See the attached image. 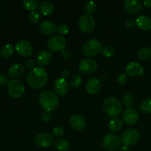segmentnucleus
Wrapping results in <instances>:
<instances>
[{"label":"nucleus","instance_id":"c756f323","mask_svg":"<svg viewBox=\"0 0 151 151\" xmlns=\"http://www.w3.org/2000/svg\"><path fill=\"white\" fill-rule=\"evenodd\" d=\"M122 102L125 107L130 108L134 103V96L131 93H125L122 96Z\"/></svg>","mask_w":151,"mask_h":151},{"label":"nucleus","instance_id":"7ed1b4c3","mask_svg":"<svg viewBox=\"0 0 151 151\" xmlns=\"http://www.w3.org/2000/svg\"><path fill=\"white\" fill-rule=\"evenodd\" d=\"M102 106L104 111L112 117H116L122 111V103L115 97H107L104 100Z\"/></svg>","mask_w":151,"mask_h":151},{"label":"nucleus","instance_id":"5701e85b","mask_svg":"<svg viewBox=\"0 0 151 151\" xmlns=\"http://www.w3.org/2000/svg\"><path fill=\"white\" fill-rule=\"evenodd\" d=\"M38 10L44 16H48L54 11V5L50 1H43L38 6Z\"/></svg>","mask_w":151,"mask_h":151},{"label":"nucleus","instance_id":"0eeeda50","mask_svg":"<svg viewBox=\"0 0 151 151\" xmlns=\"http://www.w3.org/2000/svg\"><path fill=\"white\" fill-rule=\"evenodd\" d=\"M78 27L84 33H90L95 27V21L91 15H82L78 20Z\"/></svg>","mask_w":151,"mask_h":151},{"label":"nucleus","instance_id":"aec40b11","mask_svg":"<svg viewBox=\"0 0 151 151\" xmlns=\"http://www.w3.org/2000/svg\"><path fill=\"white\" fill-rule=\"evenodd\" d=\"M135 25L142 30H150L151 29V18L147 15H140L136 19Z\"/></svg>","mask_w":151,"mask_h":151},{"label":"nucleus","instance_id":"ddd939ff","mask_svg":"<svg viewBox=\"0 0 151 151\" xmlns=\"http://www.w3.org/2000/svg\"><path fill=\"white\" fill-rule=\"evenodd\" d=\"M69 124L71 127L76 131H82L86 128L87 122L83 116L76 114L70 117Z\"/></svg>","mask_w":151,"mask_h":151},{"label":"nucleus","instance_id":"4468645a","mask_svg":"<svg viewBox=\"0 0 151 151\" xmlns=\"http://www.w3.org/2000/svg\"><path fill=\"white\" fill-rule=\"evenodd\" d=\"M143 4L139 0H126L124 2V9L128 13L135 15L141 12Z\"/></svg>","mask_w":151,"mask_h":151},{"label":"nucleus","instance_id":"4c0bfd02","mask_svg":"<svg viewBox=\"0 0 151 151\" xmlns=\"http://www.w3.org/2000/svg\"><path fill=\"white\" fill-rule=\"evenodd\" d=\"M35 62L33 59H27L25 60L24 66L26 69H29V70H32L35 68Z\"/></svg>","mask_w":151,"mask_h":151},{"label":"nucleus","instance_id":"cd10ccee","mask_svg":"<svg viewBox=\"0 0 151 151\" xmlns=\"http://www.w3.org/2000/svg\"><path fill=\"white\" fill-rule=\"evenodd\" d=\"M55 147L58 151H68L70 149V145L66 139H58L55 142Z\"/></svg>","mask_w":151,"mask_h":151},{"label":"nucleus","instance_id":"c9c22d12","mask_svg":"<svg viewBox=\"0 0 151 151\" xmlns=\"http://www.w3.org/2000/svg\"><path fill=\"white\" fill-rule=\"evenodd\" d=\"M64 128L60 126H57L53 128L52 130V137H61L64 135Z\"/></svg>","mask_w":151,"mask_h":151},{"label":"nucleus","instance_id":"9b49d317","mask_svg":"<svg viewBox=\"0 0 151 151\" xmlns=\"http://www.w3.org/2000/svg\"><path fill=\"white\" fill-rule=\"evenodd\" d=\"M16 50L18 54L23 58H27L32 54L33 47L27 40H21L16 44Z\"/></svg>","mask_w":151,"mask_h":151},{"label":"nucleus","instance_id":"f257e3e1","mask_svg":"<svg viewBox=\"0 0 151 151\" xmlns=\"http://www.w3.org/2000/svg\"><path fill=\"white\" fill-rule=\"evenodd\" d=\"M48 78L49 74L45 69L42 67H35L28 73L27 82L32 88L39 89L46 85Z\"/></svg>","mask_w":151,"mask_h":151},{"label":"nucleus","instance_id":"e433bc0d","mask_svg":"<svg viewBox=\"0 0 151 151\" xmlns=\"http://www.w3.org/2000/svg\"><path fill=\"white\" fill-rule=\"evenodd\" d=\"M52 118V114L50 111H44V112L41 113V120L44 121V122H49V121L51 120Z\"/></svg>","mask_w":151,"mask_h":151},{"label":"nucleus","instance_id":"37998d69","mask_svg":"<svg viewBox=\"0 0 151 151\" xmlns=\"http://www.w3.org/2000/svg\"><path fill=\"white\" fill-rule=\"evenodd\" d=\"M69 75H70V72L68 69H64L63 70V72H61V76L62 78H64V79L66 80V78H68L69 77Z\"/></svg>","mask_w":151,"mask_h":151},{"label":"nucleus","instance_id":"423d86ee","mask_svg":"<svg viewBox=\"0 0 151 151\" xmlns=\"http://www.w3.org/2000/svg\"><path fill=\"white\" fill-rule=\"evenodd\" d=\"M103 144L105 148L108 150L115 151L119 150L121 147L122 140L117 135L114 134H107L103 137Z\"/></svg>","mask_w":151,"mask_h":151},{"label":"nucleus","instance_id":"a18cd8bd","mask_svg":"<svg viewBox=\"0 0 151 151\" xmlns=\"http://www.w3.org/2000/svg\"><path fill=\"white\" fill-rule=\"evenodd\" d=\"M118 151H130V150L129 148H128V147L124 145V146H121V147H119V150H118Z\"/></svg>","mask_w":151,"mask_h":151},{"label":"nucleus","instance_id":"dca6fc26","mask_svg":"<svg viewBox=\"0 0 151 151\" xmlns=\"http://www.w3.org/2000/svg\"><path fill=\"white\" fill-rule=\"evenodd\" d=\"M54 89L56 94L60 96H64L69 92V84L66 79L63 78H58L54 83Z\"/></svg>","mask_w":151,"mask_h":151},{"label":"nucleus","instance_id":"a19ab883","mask_svg":"<svg viewBox=\"0 0 151 151\" xmlns=\"http://www.w3.org/2000/svg\"><path fill=\"white\" fill-rule=\"evenodd\" d=\"M8 79L5 75L0 74V86H5L8 84Z\"/></svg>","mask_w":151,"mask_h":151},{"label":"nucleus","instance_id":"a211bd4d","mask_svg":"<svg viewBox=\"0 0 151 151\" xmlns=\"http://www.w3.org/2000/svg\"><path fill=\"white\" fill-rule=\"evenodd\" d=\"M52 60V54L49 50H43L38 53L36 56V63L40 67L50 64Z\"/></svg>","mask_w":151,"mask_h":151},{"label":"nucleus","instance_id":"2f4dec72","mask_svg":"<svg viewBox=\"0 0 151 151\" xmlns=\"http://www.w3.org/2000/svg\"><path fill=\"white\" fill-rule=\"evenodd\" d=\"M97 6L94 1H86L84 4V11L87 13L88 15H91L95 12Z\"/></svg>","mask_w":151,"mask_h":151},{"label":"nucleus","instance_id":"6ab92c4d","mask_svg":"<svg viewBox=\"0 0 151 151\" xmlns=\"http://www.w3.org/2000/svg\"><path fill=\"white\" fill-rule=\"evenodd\" d=\"M101 89V82L97 78H91L86 82V90L89 94H96Z\"/></svg>","mask_w":151,"mask_h":151},{"label":"nucleus","instance_id":"4be33fe9","mask_svg":"<svg viewBox=\"0 0 151 151\" xmlns=\"http://www.w3.org/2000/svg\"><path fill=\"white\" fill-rule=\"evenodd\" d=\"M24 72V66L20 63H15L10 66L8 69V74L11 78H20Z\"/></svg>","mask_w":151,"mask_h":151},{"label":"nucleus","instance_id":"1a4fd4ad","mask_svg":"<svg viewBox=\"0 0 151 151\" xmlns=\"http://www.w3.org/2000/svg\"><path fill=\"white\" fill-rule=\"evenodd\" d=\"M66 41L65 38L61 35H53L49 38L47 41V47L53 52H58L65 49Z\"/></svg>","mask_w":151,"mask_h":151},{"label":"nucleus","instance_id":"c85d7f7f","mask_svg":"<svg viewBox=\"0 0 151 151\" xmlns=\"http://www.w3.org/2000/svg\"><path fill=\"white\" fill-rule=\"evenodd\" d=\"M140 110L146 114H151V98H146L140 103Z\"/></svg>","mask_w":151,"mask_h":151},{"label":"nucleus","instance_id":"f8f14e48","mask_svg":"<svg viewBox=\"0 0 151 151\" xmlns=\"http://www.w3.org/2000/svg\"><path fill=\"white\" fill-rule=\"evenodd\" d=\"M35 142L41 148H48L52 145L53 137L48 133H40L35 137Z\"/></svg>","mask_w":151,"mask_h":151},{"label":"nucleus","instance_id":"7c9ffc66","mask_svg":"<svg viewBox=\"0 0 151 151\" xmlns=\"http://www.w3.org/2000/svg\"><path fill=\"white\" fill-rule=\"evenodd\" d=\"M82 77L79 74L74 75L70 79V86L74 88H77L81 86L82 83Z\"/></svg>","mask_w":151,"mask_h":151},{"label":"nucleus","instance_id":"20e7f679","mask_svg":"<svg viewBox=\"0 0 151 151\" xmlns=\"http://www.w3.org/2000/svg\"><path fill=\"white\" fill-rule=\"evenodd\" d=\"M103 44L96 38H91L84 43L82 48L83 55L87 57H94L102 52Z\"/></svg>","mask_w":151,"mask_h":151},{"label":"nucleus","instance_id":"412c9836","mask_svg":"<svg viewBox=\"0 0 151 151\" xmlns=\"http://www.w3.org/2000/svg\"><path fill=\"white\" fill-rule=\"evenodd\" d=\"M39 29L44 35H52L57 31V26L51 21H44L39 24Z\"/></svg>","mask_w":151,"mask_h":151},{"label":"nucleus","instance_id":"79ce46f5","mask_svg":"<svg viewBox=\"0 0 151 151\" xmlns=\"http://www.w3.org/2000/svg\"><path fill=\"white\" fill-rule=\"evenodd\" d=\"M135 25V22L132 19H128V20L125 22V26L128 28H131Z\"/></svg>","mask_w":151,"mask_h":151},{"label":"nucleus","instance_id":"72a5a7b5","mask_svg":"<svg viewBox=\"0 0 151 151\" xmlns=\"http://www.w3.org/2000/svg\"><path fill=\"white\" fill-rule=\"evenodd\" d=\"M115 50L114 49V47H112L111 46H106L103 48L102 50V54L103 55V56L106 58H111L114 55Z\"/></svg>","mask_w":151,"mask_h":151},{"label":"nucleus","instance_id":"f704fd0d","mask_svg":"<svg viewBox=\"0 0 151 151\" xmlns=\"http://www.w3.org/2000/svg\"><path fill=\"white\" fill-rule=\"evenodd\" d=\"M69 30V27L67 24H60L58 26H57V32L60 34L61 36L63 35H66L68 34Z\"/></svg>","mask_w":151,"mask_h":151},{"label":"nucleus","instance_id":"bb28decb","mask_svg":"<svg viewBox=\"0 0 151 151\" xmlns=\"http://www.w3.org/2000/svg\"><path fill=\"white\" fill-rule=\"evenodd\" d=\"M22 4L26 10L29 11H34L37 7H38L40 3L38 0H24Z\"/></svg>","mask_w":151,"mask_h":151},{"label":"nucleus","instance_id":"6e6552de","mask_svg":"<svg viewBox=\"0 0 151 151\" xmlns=\"http://www.w3.org/2000/svg\"><path fill=\"white\" fill-rule=\"evenodd\" d=\"M139 137L140 134L139 131L133 128H130L123 131L121 137V140H122V142H123L124 145L130 147V146H133L137 144V142L139 139Z\"/></svg>","mask_w":151,"mask_h":151},{"label":"nucleus","instance_id":"9d476101","mask_svg":"<svg viewBox=\"0 0 151 151\" xmlns=\"http://www.w3.org/2000/svg\"><path fill=\"white\" fill-rule=\"evenodd\" d=\"M97 66L98 65L95 60L91 58H86L83 59L80 62L78 65V69L81 73L83 75H88V74L95 72L97 69Z\"/></svg>","mask_w":151,"mask_h":151},{"label":"nucleus","instance_id":"b1692460","mask_svg":"<svg viewBox=\"0 0 151 151\" xmlns=\"http://www.w3.org/2000/svg\"><path fill=\"white\" fill-rule=\"evenodd\" d=\"M123 122L120 118L114 117L109 122V128L113 132H117L122 128Z\"/></svg>","mask_w":151,"mask_h":151},{"label":"nucleus","instance_id":"ea45409f","mask_svg":"<svg viewBox=\"0 0 151 151\" xmlns=\"http://www.w3.org/2000/svg\"><path fill=\"white\" fill-rule=\"evenodd\" d=\"M61 55L63 59H65V60H69L71 58V56H72V52L68 49H64V50H62Z\"/></svg>","mask_w":151,"mask_h":151},{"label":"nucleus","instance_id":"f03ea898","mask_svg":"<svg viewBox=\"0 0 151 151\" xmlns=\"http://www.w3.org/2000/svg\"><path fill=\"white\" fill-rule=\"evenodd\" d=\"M38 102L41 107L47 111L55 110L59 104L58 96L51 91H43L38 95Z\"/></svg>","mask_w":151,"mask_h":151},{"label":"nucleus","instance_id":"393cba45","mask_svg":"<svg viewBox=\"0 0 151 151\" xmlns=\"http://www.w3.org/2000/svg\"><path fill=\"white\" fill-rule=\"evenodd\" d=\"M137 57L141 60H147L151 57V49L148 47H143L137 52Z\"/></svg>","mask_w":151,"mask_h":151},{"label":"nucleus","instance_id":"f3484780","mask_svg":"<svg viewBox=\"0 0 151 151\" xmlns=\"http://www.w3.org/2000/svg\"><path fill=\"white\" fill-rule=\"evenodd\" d=\"M122 118H123V120L125 123L128 124V125H133L138 122L139 114L133 108H128L123 111Z\"/></svg>","mask_w":151,"mask_h":151},{"label":"nucleus","instance_id":"c03bdc74","mask_svg":"<svg viewBox=\"0 0 151 151\" xmlns=\"http://www.w3.org/2000/svg\"><path fill=\"white\" fill-rule=\"evenodd\" d=\"M144 5L147 7H151V0H145L143 2Z\"/></svg>","mask_w":151,"mask_h":151},{"label":"nucleus","instance_id":"39448f33","mask_svg":"<svg viewBox=\"0 0 151 151\" xmlns=\"http://www.w3.org/2000/svg\"><path fill=\"white\" fill-rule=\"evenodd\" d=\"M7 89L10 95L16 99L22 97L25 91L23 82L17 79H13L9 81L7 84Z\"/></svg>","mask_w":151,"mask_h":151},{"label":"nucleus","instance_id":"473e14b6","mask_svg":"<svg viewBox=\"0 0 151 151\" xmlns=\"http://www.w3.org/2000/svg\"><path fill=\"white\" fill-rule=\"evenodd\" d=\"M41 19V14L38 11H31L28 14V20L32 24H37Z\"/></svg>","mask_w":151,"mask_h":151},{"label":"nucleus","instance_id":"2eb2a0df","mask_svg":"<svg viewBox=\"0 0 151 151\" xmlns=\"http://www.w3.org/2000/svg\"><path fill=\"white\" fill-rule=\"evenodd\" d=\"M125 72L128 76H141L144 73V68L142 65L136 61L130 62L125 67Z\"/></svg>","mask_w":151,"mask_h":151},{"label":"nucleus","instance_id":"58836bf2","mask_svg":"<svg viewBox=\"0 0 151 151\" xmlns=\"http://www.w3.org/2000/svg\"><path fill=\"white\" fill-rule=\"evenodd\" d=\"M128 75H125V74H121L118 76L117 78V82L119 83L121 85H124V84L128 82Z\"/></svg>","mask_w":151,"mask_h":151},{"label":"nucleus","instance_id":"a878e982","mask_svg":"<svg viewBox=\"0 0 151 151\" xmlns=\"http://www.w3.org/2000/svg\"><path fill=\"white\" fill-rule=\"evenodd\" d=\"M13 51H14V49H13V45L5 44L0 49V55L4 58H8L13 54Z\"/></svg>","mask_w":151,"mask_h":151}]
</instances>
